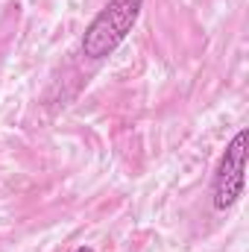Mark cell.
Masks as SVG:
<instances>
[{
  "label": "cell",
  "mask_w": 249,
  "mask_h": 252,
  "mask_svg": "<svg viewBox=\"0 0 249 252\" xmlns=\"http://www.w3.org/2000/svg\"><path fill=\"white\" fill-rule=\"evenodd\" d=\"M141 9H144V0H109L82 32V44H79L82 56L91 62L109 59L138 24Z\"/></svg>",
  "instance_id": "cell-1"
},
{
  "label": "cell",
  "mask_w": 249,
  "mask_h": 252,
  "mask_svg": "<svg viewBox=\"0 0 249 252\" xmlns=\"http://www.w3.org/2000/svg\"><path fill=\"white\" fill-rule=\"evenodd\" d=\"M247 138L249 132L241 129L229 141V147H226V153H223V158L217 164L214 185H211V202H214L217 211H229L244 196V185H247Z\"/></svg>",
  "instance_id": "cell-2"
},
{
  "label": "cell",
  "mask_w": 249,
  "mask_h": 252,
  "mask_svg": "<svg viewBox=\"0 0 249 252\" xmlns=\"http://www.w3.org/2000/svg\"><path fill=\"white\" fill-rule=\"evenodd\" d=\"M73 252H94L91 247H79V250H73Z\"/></svg>",
  "instance_id": "cell-3"
}]
</instances>
